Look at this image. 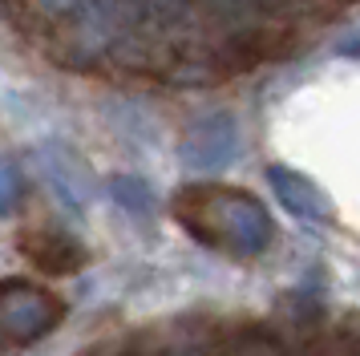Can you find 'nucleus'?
I'll list each match as a JSON object with an SVG mask.
<instances>
[{
	"label": "nucleus",
	"instance_id": "obj_1",
	"mask_svg": "<svg viewBox=\"0 0 360 356\" xmlns=\"http://www.w3.org/2000/svg\"><path fill=\"white\" fill-rule=\"evenodd\" d=\"M17 247L33 267H41V272H49V275H69V272H77V267L85 263L82 247L69 239V235H61V231H49V227L25 231Z\"/></svg>",
	"mask_w": 360,
	"mask_h": 356
}]
</instances>
